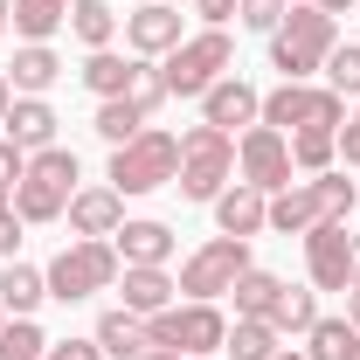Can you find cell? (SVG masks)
Returning <instances> with one entry per match:
<instances>
[{
  "label": "cell",
  "instance_id": "cell-47",
  "mask_svg": "<svg viewBox=\"0 0 360 360\" xmlns=\"http://www.w3.org/2000/svg\"><path fill=\"white\" fill-rule=\"evenodd\" d=\"M347 360H360V340H354V354H347Z\"/></svg>",
  "mask_w": 360,
  "mask_h": 360
},
{
  "label": "cell",
  "instance_id": "cell-14",
  "mask_svg": "<svg viewBox=\"0 0 360 360\" xmlns=\"http://www.w3.org/2000/svg\"><path fill=\"white\" fill-rule=\"evenodd\" d=\"M63 215H70L77 236H118V229H125V194H118V187H77Z\"/></svg>",
  "mask_w": 360,
  "mask_h": 360
},
{
  "label": "cell",
  "instance_id": "cell-16",
  "mask_svg": "<svg viewBox=\"0 0 360 360\" xmlns=\"http://www.w3.org/2000/svg\"><path fill=\"white\" fill-rule=\"evenodd\" d=\"M215 222H222V236H243V243H250L257 229H270V194H257V187L236 180V187L215 194Z\"/></svg>",
  "mask_w": 360,
  "mask_h": 360
},
{
  "label": "cell",
  "instance_id": "cell-27",
  "mask_svg": "<svg viewBox=\"0 0 360 360\" xmlns=\"http://www.w3.org/2000/svg\"><path fill=\"white\" fill-rule=\"evenodd\" d=\"M63 21H70V0H14V35L28 42H49Z\"/></svg>",
  "mask_w": 360,
  "mask_h": 360
},
{
  "label": "cell",
  "instance_id": "cell-45",
  "mask_svg": "<svg viewBox=\"0 0 360 360\" xmlns=\"http://www.w3.org/2000/svg\"><path fill=\"white\" fill-rule=\"evenodd\" d=\"M0 208H14V187H0Z\"/></svg>",
  "mask_w": 360,
  "mask_h": 360
},
{
  "label": "cell",
  "instance_id": "cell-44",
  "mask_svg": "<svg viewBox=\"0 0 360 360\" xmlns=\"http://www.w3.org/2000/svg\"><path fill=\"white\" fill-rule=\"evenodd\" d=\"M7 21H14V0H0V35H7Z\"/></svg>",
  "mask_w": 360,
  "mask_h": 360
},
{
  "label": "cell",
  "instance_id": "cell-2",
  "mask_svg": "<svg viewBox=\"0 0 360 360\" xmlns=\"http://www.w3.org/2000/svg\"><path fill=\"white\" fill-rule=\"evenodd\" d=\"M333 42H340V21L326 7H291L270 28V70H284V84H305L312 70H326Z\"/></svg>",
  "mask_w": 360,
  "mask_h": 360
},
{
  "label": "cell",
  "instance_id": "cell-1",
  "mask_svg": "<svg viewBox=\"0 0 360 360\" xmlns=\"http://www.w3.org/2000/svg\"><path fill=\"white\" fill-rule=\"evenodd\" d=\"M354 201H360V180H347V174L291 180L284 194H270V229H277V236H305V229H319V222H347Z\"/></svg>",
  "mask_w": 360,
  "mask_h": 360
},
{
  "label": "cell",
  "instance_id": "cell-12",
  "mask_svg": "<svg viewBox=\"0 0 360 360\" xmlns=\"http://www.w3.org/2000/svg\"><path fill=\"white\" fill-rule=\"evenodd\" d=\"M257 111H264V90H250L243 77H222V84L201 90V125H222V132H229V125H243V132H250Z\"/></svg>",
  "mask_w": 360,
  "mask_h": 360
},
{
  "label": "cell",
  "instance_id": "cell-43",
  "mask_svg": "<svg viewBox=\"0 0 360 360\" xmlns=\"http://www.w3.org/2000/svg\"><path fill=\"white\" fill-rule=\"evenodd\" d=\"M139 360H180V354H174V347H146Z\"/></svg>",
  "mask_w": 360,
  "mask_h": 360
},
{
  "label": "cell",
  "instance_id": "cell-42",
  "mask_svg": "<svg viewBox=\"0 0 360 360\" xmlns=\"http://www.w3.org/2000/svg\"><path fill=\"white\" fill-rule=\"evenodd\" d=\"M312 7H326V14H333V21H340V14H347V7H354V0H312Z\"/></svg>",
  "mask_w": 360,
  "mask_h": 360
},
{
  "label": "cell",
  "instance_id": "cell-10",
  "mask_svg": "<svg viewBox=\"0 0 360 360\" xmlns=\"http://www.w3.org/2000/svg\"><path fill=\"white\" fill-rule=\"evenodd\" d=\"M236 167H243V187H257V194H284L291 187V139L270 132V125H250V132L236 139Z\"/></svg>",
  "mask_w": 360,
  "mask_h": 360
},
{
  "label": "cell",
  "instance_id": "cell-37",
  "mask_svg": "<svg viewBox=\"0 0 360 360\" xmlns=\"http://www.w3.org/2000/svg\"><path fill=\"white\" fill-rule=\"evenodd\" d=\"M14 250H21V215H14V208H0V257L14 264Z\"/></svg>",
  "mask_w": 360,
  "mask_h": 360
},
{
  "label": "cell",
  "instance_id": "cell-36",
  "mask_svg": "<svg viewBox=\"0 0 360 360\" xmlns=\"http://www.w3.org/2000/svg\"><path fill=\"white\" fill-rule=\"evenodd\" d=\"M21 174H28V153L14 139H0V187H21Z\"/></svg>",
  "mask_w": 360,
  "mask_h": 360
},
{
  "label": "cell",
  "instance_id": "cell-5",
  "mask_svg": "<svg viewBox=\"0 0 360 360\" xmlns=\"http://www.w3.org/2000/svg\"><path fill=\"white\" fill-rule=\"evenodd\" d=\"M229 174H236V139H229L222 125L180 132V174H174V187L187 194V201H215V194L229 187Z\"/></svg>",
  "mask_w": 360,
  "mask_h": 360
},
{
  "label": "cell",
  "instance_id": "cell-25",
  "mask_svg": "<svg viewBox=\"0 0 360 360\" xmlns=\"http://www.w3.org/2000/svg\"><path fill=\"white\" fill-rule=\"evenodd\" d=\"M70 35L84 49H111V35H118V14L104 7V0H70Z\"/></svg>",
  "mask_w": 360,
  "mask_h": 360
},
{
  "label": "cell",
  "instance_id": "cell-32",
  "mask_svg": "<svg viewBox=\"0 0 360 360\" xmlns=\"http://www.w3.org/2000/svg\"><path fill=\"white\" fill-rule=\"evenodd\" d=\"M326 90L360 97V42H333V56H326Z\"/></svg>",
  "mask_w": 360,
  "mask_h": 360
},
{
  "label": "cell",
  "instance_id": "cell-8",
  "mask_svg": "<svg viewBox=\"0 0 360 360\" xmlns=\"http://www.w3.org/2000/svg\"><path fill=\"white\" fill-rule=\"evenodd\" d=\"M180 174V139L174 132H139L132 146L111 153V187L118 194H153Z\"/></svg>",
  "mask_w": 360,
  "mask_h": 360
},
{
  "label": "cell",
  "instance_id": "cell-33",
  "mask_svg": "<svg viewBox=\"0 0 360 360\" xmlns=\"http://www.w3.org/2000/svg\"><path fill=\"white\" fill-rule=\"evenodd\" d=\"M125 97H132L139 111H146V118H153V111H160V104H167V97H174V90H167V70H160V63H146V56H139V77H132V90H125Z\"/></svg>",
  "mask_w": 360,
  "mask_h": 360
},
{
  "label": "cell",
  "instance_id": "cell-49",
  "mask_svg": "<svg viewBox=\"0 0 360 360\" xmlns=\"http://www.w3.org/2000/svg\"><path fill=\"white\" fill-rule=\"evenodd\" d=\"M139 7H153V0H139ZM167 7H174V0H167Z\"/></svg>",
  "mask_w": 360,
  "mask_h": 360
},
{
  "label": "cell",
  "instance_id": "cell-4",
  "mask_svg": "<svg viewBox=\"0 0 360 360\" xmlns=\"http://www.w3.org/2000/svg\"><path fill=\"white\" fill-rule=\"evenodd\" d=\"M118 250L104 243V236H77L70 250H56V264L42 270L49 277V298H63V305H77V298H90V291H111L118 284Z\"/></svg>",
  "mask_w": 360,
  "mask_h": 360
},
{
  "label": "cell",
  "instance_id": "cell-34",
  "mask_svg": "<svg viewBox=\"0 0 360 360\" xmlns=\"http://www.w3.org/2000/svg\"><path fill=\"white\" fill-rule=\"evenodd\" d=\"M284 14H291V0H236V21H243V28H257V35H270Z\"/></svg>",
  "mask_w": 360,
  "mask_h": 360
},
{
  "label": "cell",
  "instance_id": "cell-9",
  "mask_svg": "<svg viewBox=\"0 0 360 360\" xmlns=\"http://www.w3.org/2000/svg\"><path fill=\"white\" fill-rule=\"evenodd\" d=\"M243 270H250V243H243V236H215V243H201V250L180 264L174 284L194 298V305H215V298H222Z\"/></svg>",
  "mask_w": 360,
  "mask_h": 360
},
{
  "label": "cell",
  "instance_id": "cell-48",
  "mask_svg": "<svg viewBox=\"0 0 360 360\" xmlns=\"http://www.w3.org/2000/svg\"><path fill=\"white\" fill-rule=\"evenodd\" d=\"M291 7H312V0H291Z\"/></svg>",
  "mask_w": 360,
  "mask_h": 360
},
{
  "label": "cell",
  "instance_id": "cell-38",
  "mask_svg": "<svg viewBox=\"0 0 360 360\" xmlns=\"http://www.w3.org/2000/svg\"><path fill=\"white\" fill-rule=\"evenodd\" d=\"M194 14H201L208 28H229V21H236V0H194Z\"/></svg>",
  "mask_w": 360,
  "mask_h": 360
},
{
  "label": "cell",
  "instance_id": "cell-11",
  "mask_svg": "<svg viewBox=\"0 0 360 360\" xmlns=\"http://www.w3.org/2000/svg\"><path fill=\"white\" fill-rule=\"evenodd\" d=\"M354 264H360V236L347 222L305 229V270H312L319 291H347V284H354Z\"/></svg>",
  "mask_w": 360,
  "mask_h": 360
},
{
  "label": "cell",
  "instance_id": "cell-22",
  "mask_svg": "<svg viewBox=\"0 0 360 360\" xmlns=\"http://www.w3.org/2000/svg\"><path fill=\"white\" fill-rule=\"evenodd\" d=\"M90 340H97V347H104L111 360H139V354H146V319L118 305V312H104V319H97V333H90Z\"/></svg>",
  "mask_w": 360,
  "mask_h": 360
},
{
  "label": "cell",
  "instance_id": "cell-24",
  "mask_svg": "<svg viewBox=\"0 0 360 360\" xmlns=\"http://www.w3.org/2000/svg\"><path fill=\"white\" fill-rule=\"evenodd\" d=\"M277 340H284V333H277L270 319H236V326H229V340H222V354H229V360H277V354H284Z\"/></svg>",
  "mask_w": 360,
  "mask_h": 360
},
{
  "label": "cell",
  "instance_id": "cell-20",
  "mask_svg": "<svg viewBox=\"0 0 360 360\" xmlns=\"http://www.w3.org/2000/svg\"><path fill=\"white\" fill-rule=\"evenodd\" d=\"M132 77H139V63H125L118 49H90V63H84V90L104 104V97H125L132 90Z\"/></svg>",
  "mask_w": 360,
  "mask_h": 360
},
{
  "label": "cell",
  "instance_id": "cell-46",
  "mask_svg": "<svg viewBox=\"0 0 360 360\" xmlns=\"http://www.w3.org/2000/svg\"><path fill=\"white\" fill-rule=\"evenodd\" d=\"M277 360H312V354H291V347H284V354H277Z\"/></svg>",
  "mask_w": 360,
  "mask_h": 360
},
{
  "label": "cell",
  "instance_id": "cell-18",
  "mask_svg": "<svg viewBox=\"0 0 360 360\" xmlns=\"http://www.w3.org/2000/svg\"><path fill=\"white\" fill-rule=\"evenodd\" d=\"M111 250H118V264H167L174 257V229L167 222H125L111 236Z\"/></svg>",
  "mask_w": 360,
  "mask_h": 360
},
{
  "label": "cell",
  "instance_id": "cell-40",
  "mask_svg": "<svg viewBox=\"0 0 360 360\" xmlns=\"http://www.w3.org/2000/svg\"><path fill=\"white\" fill-rule=\"evenodd\" d=\"M347 319L360 326V264H354V284H347Z\"/></svg>",
  "mask_w": 360,
  "mask_h": 360
},
{
  "label": "cell",
  "instance_id": "cell-35",
  "mask_svg": "<svg viewBox=\"0 0 360 360\" xmlns=\"http://www.w3.org/2000/svg\"><path fill=\"white\" fill-rule=\"evenodd\" d=\"M42 360H104V347H97V340H49Z\"/></svg>",
  "mask_w": 360,
  "mask_h": 360
},
{
  "label": "cell",
  "instance_id": "cell-19",
  "mask_svg": "<svg viewBox=\"0 0 360 360\" xmlns=\"http://www.w3.org/2000/svg\"><path fill=\"white\" fill-rule=\"evenodd\" d=\"M63 77V56L49 42H28V49H14V70H7V84H14V97H42L49 84Z\"/></svg>",
  "mask_w": 360,
  "mask_h": 360
},
{
  "label": "cell",
  "instance_id": "cell-29",
  "mask_svg": "<svg viewBox=\"0 0 360 360\" xmlns=\"http://www.w3.org/2000/svg\"><path fill=\"white\" fill-rule=\"evenodd\" d=\"M340 160V132H291V167L298 174H333Z\"/></svg>",
  "mask_w": 360,
  "mask_h": 360
},
{
  "label": "cell",
  "instance_id": "cell-30",
  "mask_svg": "<svg viewBox=\"0 0 360 360\" xmlns=\"http://www.w3.org/2000/svg\"><path fill=\"white\" fill-rule=\"evenodd\" d=\"M270 326H277V333H312V326H319V298H312V291H298V284H284Z\"/></svg>",
  "mask_w": 360,
  "mask_h": 360
},
{
  "label": "cell",
  "instance_id": "cell-28",
  "mask_svg": "<svg viewBox=\"0 0 360 360\" xmlns=\"http://www.w3.org/2000/svg\"><path fill=\"white\" fill-rule=\"evenodd\" d=\"M354 340H360L354 319H319L312 333H305V354H312V360H347V354H354Z\"/></svg>",
  "mask_w": 360,
  "mask_h": 360
},
{
  "label": "cell",
  "instance_id": "cell-26",
  "mask_svg": "<svg viewBox=\"0 0 360 360\" xmlns=\"http://www.w3.org/2000/svg\"><path fill=\"white\" fill-rule=\"evenodd\" d=\"M90 125H97V139H111V146H132V139L146 132V111H139L132 97H104Z\"/></svg>",
  "mask_w": 360,
  "mask_h": 360
},
{
  "label": "cell",
  "instance_id": "cell-52",
  "mask_svg": "<svg viewBox=\"0 0 360 360\" xmlns=\"http://www.w3.org/2000/svg\"><path fill=\"white\" fill-rule=\"evenodd\" d=\"M354 208H360V201H354Z\"/></svg>",
  "mask_w": 360,
  "mask_h": 360
},
{
  "label": "cell",
  "instance_id": "cell-31",
  "mask_svg": "<svg viewBox=\"0 0 360 360\" xmlns=\"http://www.w3.org/2000/svg\"><path fill=\"white\" fill-rule=\"evenodd\" d=\"M49 354V333L35 319H14V326H0V360H42Z\"/></svg>",
  "mask_w": 360,
  "mask_h": 360
},
{
  "label": "cell",
  "instance_id": "cell-41",
  "mask_svg": "<svg viewBox=\"0 0 360 360\" xmlns=\"http://www.w3.org/2000/svg\"><path fill=\"white\" fill-rule=\"evenodd\" d=\"M7 111H14V84H7V70H0V125H7Z\"/></svg>",
  "mask_w": 360,
  "mask_h": 360
},
{
  "label": "cell",
  "instance_id": "cell-51",
  "mask_svg": "<svg viewBox=\"0 0 360 360\" xmlns=\"http://www.w3.org/2000/svg\"><path fill=\"white\" fill-rule=\"evenodd\" d=\"M194 360H215V354H194Z\"/></svg>",
  "mask_w": 360,
  "mask_h": 360
},
{
  "label": "cell",
  "instance_id": "cell-23",
  "mask_svg": "<svg viewBox=\"0 0 360 360\" xmlns=\"http://www.w3.org/2000/svg\"><path fill=\"white\" fill-rule=\"evenodd\" d=\"M42 298H49V277L35 264H7V270H0V305H7L14 319H35Z\"/></svg>",
  "mask_w": 360,
  "mask_h": 360
},
{
  "label": "cell",
  "instance_id": "cell-7",
  "mask_svg": "<svg viewBox=\"0 0 360 360\" xmlns=\"http://www.w3.org/2000/svg\"><path fill=\"white\" fill-rule=\"evenodd\" d=\"M229 63H236L229 28H201V35H187L160 70H167V90H174V97H201L208 84H222V77H229Z\"/></svg>",
  "mask_w": 360,
  "mask_h": 360
},
{
  "label": "cell",
  "instance_id": "cell-50",
  "mask_svg": "<svg viewBox=\"0 0 360 360\" xmlns=\"http://www.w3.org/2000/svg\"><path fill=\"white\" fill-rule=\"evenodd\" d=\"M0 326H7V305H0Z\"/></svg>",
  "mask_w": 360,
  "mask_h": 360
},
{
  "label": "cell",
  "instance_id": "cell-13",
  "mask_svg": "<svg viewBox=\"0 0 360 360\" xmlns=\"http://www.w3.org/2000/svg\"><path fill=\"white\" fill-rule=\"evenodd\" d=\"M125 42H132V56H174L187 35H180V14L167 7V0H153V7H139V14H125Z\"/></svg>",
  "mask_w": 360,
  "mask_h": 360
},
{
  "label": "cell",
  "instance_id": "cell-15",
  "mask_svg": "<svg viewBox=\"0 0 360 360\" xmlns=\"http://www.w3.org/2000/svg\"><path fill=\"white\" fill-rule=\"evenodd\" d=\"M118 291H125V312H139V319L167 312V305L180 298V284L167 277V264H125L118 270Z\"/></svg>",
  "mask_w": 360,
  "mask_h": 360
},
{
  "label": "cell",
  "instance_id": "cell-17",
  "mask_svg": "<svg viewBox=\"0 0 360 360\" xmlns=\"http://www.w3.org/2000/svg\"><path fill=\"white\" fill-rule=\"evenodd\" d=\"M0 139H14L21 153H42V146H56V111H49L42 97H14V111H7Z\"/></svg>",
  "mask_w": 360,
  "mask_h": 360
},
{
  "label": "cell",
  "instance_id": "cell-21",
  "mask_svg": "<svg viewBox=\"0 0 360 360\" xmlns=\"http://www.w3.org/2000/svg\"><path fill=\"white\" fill-rule=\"evenodd\" d=\"M277 291H284V277L250 264L236 284H229V298H236V319H270V312H277Z\"/></svg>",
  "mask_w": 360,
  "mask_h": 360
},
{
  "label": "cell",
  "instance_id": "cell-3",
  "mask_svg": "<svg viewBox=\"0 0 360 360\" xmlns=\"http://www.w3.org/2000/svg\"><path fill=\"white\" fill-rule=\"evenodd\" d=\"M77 153L70 146H42V153H28V174L14 187V215L21 222H56L63 208H70V194H77Z\"/></svg>",
  "mask_w": 360,
  "mask_h": 360
},
{
  "label": "cell",
  "instance_id": "cell-39",
  "mask_svg": "<svg viewBox=\"0 0 360 360\" xmlns=\"http://www.w3.org/2000/svg\"><path fill=\"white\" fill-rule=\"evenodd\" d=\"M340 160H347V167H360V111L340 125Z\"/></svg>",
  "mask_w": 360,
  "mask_h": 360
},
{
  "label": "cell",
  "instance_id": "cell-6",
  "mask_svg": "<svg viewBox=\"0 0 360 360\" xmlns=\"http://www.w3.org/2000/svg\"><path fill=\"white\" fill-rule=\"evenodd\" d=\"M222 340H229V319L215 312V305H167V312H153L146 319V347H174L180 360H194V354H222Z\"/></svg>",
  "mask_w": 360,
  "mask_h": 360
}]
</instances>
